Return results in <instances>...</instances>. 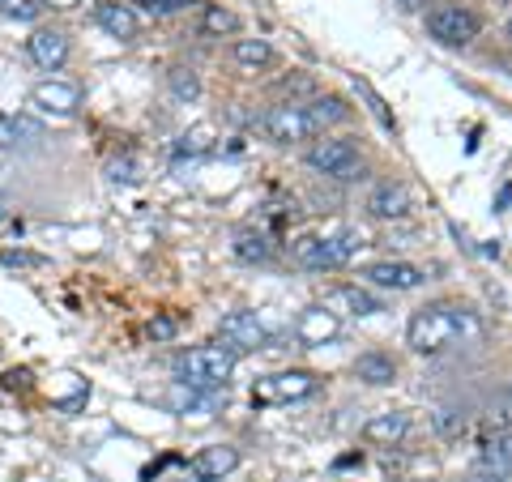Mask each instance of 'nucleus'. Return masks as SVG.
<instances>
[{
  "mask_svg": "<svg viewBox=\"0 0 512 482\" xmlns=\"http://www.w3.org/2000/svg\"><path fill=\"white\" fill-rule=\"evenodd\" d=\"M508 39H512V22H508Z\"/></svg>",
  "mask_w": 512,
  "mask_h": 482,
  "instance_id": "c9c22d12",
  "label": "nucleus"
},
{
  "mask_svg": "<svg viewBox=\"0 0 512 482\" xmlns=\"http://www.w3.org/2000/svg\"><path fill=\"white\" fill-rule=\"evenodd\" d=\"M231 372H235V355L227 346H197L180 359V384H188V389H197V393L227 389Z\"/></svg>",
  "mask_w": 512,
  "mask_h": 482,
  "instance_id": "f03ea898",
  "label": "nucleus"
},
{
  "mask_svg": "<svg viewBox=\"0 0 512 482\" xmlns=\"http://www.w3.org/2000/svg\"><path fill=\"white\" fill-rule=\"evenodd\" d=\"M478 333H483V325H478L470 308H461V303H427V308L410 316L406 342L414 355H444V350L466 346Z\"/></svg>",
  "mask_w": 512,
  "mask_h": 482,
  "instance_id": "f257e3e1",
  "label": "nucleus"
},
{
  "mask_svg": "<svg viewBox=\"0 0 512 482\" xmlns=\"http://www.w3.org/2000/svg\"><path fill=\"white\" fill-rule=\"evenodd\" d=\"M291 256L303 269H329L325 265V235H299L291 244Z\"/></svg>",
  "mask_w": 512,
  "mask_h": 482,
  "instance_id": "b1692460",
  "label": "nucleus"
},
{
  "mask_svg": "<svg viewBox=\"0 0 512 482\" xmlns=\"http://www.w3.org/2000/svg\"><path fill=\"white\" fill-rule=\"evenodd\" d=\"M256 128H261L269 141H278V146H295V141L316 137L308 111H303L299 103H278V107L261 111V116H256Z\"/></svg>",
  "mask_w": 512,
  "mask_h": 482,
  "instance_id": "39448f33",
  "label": "nucleus"
},
{
  "mask_svg": "<svg viewBox=\"0 0 512 482\" xmlns=\"http://www.w3.org/2000/svg\"><path fill=\"white\" fill-rule=\"evenodd\" d=\"M303 111H308V120H312L316 133H325L329 124H342V120L350 116V107L338 99V94H320V99H312Z\"/></svg>",
  "mask_w": 512,
  "mask_h": 482,
  "instance_id": "5701e85b",
  "label": "nucleus"
},
{
  "mask_svg": "<svg viewBox=\"0 0 512 482\" xmlns=\"http://www.w3.org/2000/svg\"><path fill=\"white\" fill-rule=\"evenodd\" d=\"M363 278L372 286H380V291H414V286H423L427 273L410 261H376V265L363 269Z\"/></svg>",
  "mask_w": 512,
  "mask_h": 482,
  "instance_id": "9b49d317",
  "label": "nucleus"
},
{
  "mask_svg": "<svg viewBox=\"0 0 512 482\" xmlns=\"http://www.w3.org/2000/svg\"><path fill=\"white\" fill-rule=\"evenodd\" d=\"M167 82H171V94H175V99H184V103H192V99L201 94V82H197V73H192V69H171Z\"/></svg>",
  "mask_w": 512,
  "mask_h": 482,
  "instance_id": "a878e982",
  "label": "nucleus"
},
{
  "mask_svg": "<svg viewBox=\"0 0 512 482\" xmlns=\"http://www.w3.org/2000/svg\"><path fill=\"white\" fill-rule=\"evenodd\" d=\"M30 107H39L43 116H56V120H69L77 107H82V90H77L73 82H39L35 90H30Z\"/></svg>",
  "mask_w": 512,
  "mask_h": 482,
  "instance_id": "6e6552de",
  "label": "nucleus"
},
{
  "mask_svg": "<svg viewBox=\"0 0 512 482\" xmlns=\"http://www.w3.org/2000/svg\"><path fill=\"white\" fill-rule=\"evenodd\" d=\"M338 333H342V320H338V312H329V308H308V312H299V320H295V342L308 346V350L333 342Z\"/></svg>",
  "mask_w": 512,
  "mask_h": 482,
  "instance_id": "9d476101",
  "label": "nucleus"
},
{
  "mask_svg": "<svg viewBox=\"0 0 512 482\" xmlns=\"http://www.w3.org/2000/svg\"><path fill=\"white\" fill-rule=\"evenodd\" d=\"M235 256H239V261H248V265H261V261H269V256H274V244H269L265 231L239 227V231H235Z\"/></svg>",
  "mask_w": 512,
  "mask_h": 482,
  "instance_id": "4be33fe9",
  "label": "nucleus"
},
{
  "mask_svg": "<svg viewBox=\"0 0 512 482\" xmlns=\"http://www.w3.org/2000/svg\"><path fill=\"white\" fill-rule=\"evenodd\" d=\"M355 90H359V99L367 103V111H372V116H376L384 128H393V116H389V107H384L380 94H376L372 86H367V82H359V77H355Z\"/></svg>",
  "mask_w": 512,
  "mask_h": 482,
  "instance_id": "c85d7f7f",
  "label": "nucleus"
},
{
  "mask_svg": "<svg viewBox=\"0 0 512 482\" xmlns=\"http://www.w3.org/2000/svg\"><path fill=\"white\" fill-rule=\"evenodd\" d=\"M367 214L380 222H397L410 214V192L402 184H376L372 197H367Z\"/></svg>",
  "mask_w": 512,
  "mask_h": 482,
  "instance_id": "2eb2a0df",
  "label": "nucleus"
},
{
  "mask_svg": "<svg viewBox=\"0 0 512 482\" xmlns=\"http://www.w3.org/2000/svg\"><path fill=\"white\" fill-rule=\"evenodd\" d=\"M355 376L363 384H376V389H384V384L397 380V363L384 355V350H367V355L355 359Z\"/></svg>",
  "mask_w": 512,
  "mask_h": 482,
  "instance_id": "aec40b11",
  "label": "nucleus"
},
{
  "mask_svg": "<svg viewBox=\"0 0 512 482\" xmlns=\"http://www.w3.org/2000/svg\"><path fill=\"white\" fill-rule=\"evenodd\" d=\"M427 30L431 39H440L444 47H466L478 39V30H483V22H478V13L470 5H436L427 13Z\"/></svg>",
  "mask_w": 512,
  "mask_h": 482,
  "instance_id": "20e7f679",
  "label": "nucleus"
},
{
  "mask_svg": "<svg viewBox=\"0 0 512 482\" xmlns=\"http://www.w3.org/2000/svg\"><path fill=\"white\" fill-rule=\"evenodd\" d=\"M308 167L320 171V175H329V180H359L363 175V158H359V146L355 141H346V137H325V141H316V146L308 150Z\"/></svg>",
  "mask_w": 512,
  "mask_h": 482,
  "instance_id": "7ed1b4c3",
  "label": "nucleus"
},
{
  "mask_svg": "<svg viewBox=\"0 0 512 482\" xmlns=\"http://www.w3.org/2000/svg\"><path fill=\"white\" fill-rule=\"evenodd\" d=\"M363 248V235L355 227H342L338 235H325V265L342 269L346 261H355V252Z\"/></svg>",
  "mask_w": 512,
  "mask_h": 482,
  "instance_id": "412c9836",
  "label": "nucleus"
},
{
  "mask_svg": "<svg viewBox=\"0 0 512 482\" xmlns=\"http://www.w3.org/2000/svg\"><path fill=\"white\" fill-rule=\"evenodd\" d=\"M325 308L329 312H346V316H376V312H384V299L372 295L367 286H338V291L329 295Z\"/></svg>",
  "mask_w": 512,
  "mask_h": 482,
  "instance_id": "dca6fc26",
  "label": "nucleus"
},
{
  "mask_svg": "<svg viewBox=\"0 0 512 482\" xmlns=\"http://www.w3.org/2000/svg\"><path fill=\"white\" fill-rule=\"evenodd\" d=\"M128 5H141L146 13H175V9H184L188 0H128Z\"/></svg>",
  "mask_w": 512,
  "mask_h": 482,
  "instance_id": "2f4dec72",
  "label": "nucleus"
},
{
  "mask_svg": "<svg viewBox=\"0 0 512 482\" xmlns=\"http://www.w3.org/2000/svg\"><path fill=\"white\" fill-rule=\"evenodd\" d=\"M320 389V380L312 372H274L261 376L252 384V401L256 406H282V401H303Z\"/></svg>",
  "mask_w": 512,
  "mask_h": 482,
  "instance_id": "0eeeda50",
  "label": "nucleus"
},
{
  "mask_svg": "<svg viewBox=\"0 0 512 482\" xmlns=\"http://www.w3.org/2000/svg\"><path fill=\"white\" fill-rule=\"evenodd\" d=\"M0 265H5V269H43L47 256L26 252V248H5V252H0Z\"/></svg>",
  "mask_w": 512,
  "mask_h": 482,
  "instance_id": "cd10ccee",
  "label": "nucleus"
},
{
  "mask_svg": "<svg viewBox=\"0 0 512 482\" xmlns=\"http://www.w3.org/2000/svg\"><path fill=\"white\" fill-rule=\"evenodd\" d=\"M478 470L487 478H508L512 474V431H500V436H487L483 448H478Z\"/></svg>",
  "mask_w": 512,
  "mask_h": 482,
  "instance_id": "f3484780",
  "label": "nucleus"
},
{
  "mask_svg": "<svg viewBox=\"0 0 512 482\" xmlns=\"http://www.w3.org/2000/svg\"><path fill=\"white\" fill-rule=\"evenodd\" d=\"M43 141V120L26 116V111H0V150L13 146H35Z\"/></svg>",
  "mask_w": 512,
  "mask_h": 482,
  "instance_id": "ddd939ff",
  "label": "nucleus"
},
{
  "mask_svg": "<svg viewBox=\"0 0 512 482\" xmlns=\"http://www.w3.org/2000/svg\"><path fill=\"white\" fill-rule=\"evenodd\" d=\"M107 175H111L116 184H137V163H133V158H111Z\"/></svg>",
  "mask_w": 512,
  "mask_h": 482,
  "instance_id": "c756f323",
  "label": "nucleus"
},
{
  "mask_svg": "<svg viewBox=\"0 0 512 482\" xmlns=\"http://www.w3.org/2000/svg\"><path fill=\"white\" fill-rule=\"evenodd\" d=\"M235 470H239V448H231V444H210L188 461V474L197 482H222Z\"/></svg>",
  "mask_w": 512,
  "mask_h": 482,
  "instance_id": "1a4fd4ad",
  "label": "nucleus"
},
{
  "mask_svg": "<svg viewBox=\"0 0 512 482\" xmlns=\"http://www.w3.org/2000/svg\"><path fill=\"white\" fill-rule=\"evenodd\" d=\"M231 56L239 69H269V64H278V52H274V43L269 39H235L231 43Z\"/></svg>",
  "mask_w": 512,
  "mask_h": 482,
  "instance_id": "6ab92c4d",
  "label": "nucleus"
},
{
  "mask_svg": "<svg viewBox=\"0 0 512 482\" xmlns=\"http://www.w3.org/2000/svg\"><path fill=\"white\" fill-rule=\"evenodd\" d=\"M406 431H410V419L402 410H384V414H372V419L363 423V440L367 444H402L406 440Z\"/></svg>",
  "mask_w": 512,
  "mask_h": 482,
  "instance_id": "a211bd4d",
  "label": "nucleus"
},
{
  "mask_svg": "<svg viewBox=\"0 0 512 482\" xmlns=\"http://www.w3.org/2000/svg\"><path fill=\"white\" fill-rule=\"evenodd\" d=\"M201 30L205 35H235L239 30V18L231 9H222V5H205V13H201Z\"/></svg>",
  "mask_w": 512,
  "mask_h": 482,
  "instance_id": "393cba45",
  "label": "nucleus"
},
{
  "mask_svg": "<svg viewBox=\"0 0 512 482\" xmlns=\"http://www.w3.org/2000/svg\"><path fill=\"white\" fill-rule=\"evenodd\" d=\"M436 427L444 431V436H457V431H466V414H461V410H440Z\"/></svg>",
  "mask_w": 512,
  "mask_h": 482,
  "instance_id": "7c9ffc66",
  "label": "nucleus"
},
{
  "mask_svg": "<svg viewBox=\"0 0 512 482\" xmlns=\"http://www.w3.org/2000/svg\"><path fill=\"white\" fill-rule=\"evenodd\" d=\"M26 52L43 73H56V69H64V60H69V35H64V30H35V35L26 39Z\"/></svg>",
  "mask_w": 512,
  "mask_h": 482,
  "instance_id": "f8f14e48",
  "label": "nucleus"
},
{
  "mask_svg": "<svg viewBox=\"0 0 512 482\" xmlns=\"http://www.w3.org/2000/svg\"><path fill=\"white\" fill-rule=\"evenodd\" d=\"M180 154H197V150H205V128H197L192 137H180V146H175Z\"/></svg>",
  "mask_w": 512,
  "mask_h": 482,
  "instance_id": "72a5a7b5",
  "label": "nucleus"
},
{
  "mask_svg": "<svg viewBox=\"0 0 512 482\" xmlns=\"http://www.w3.org/2000/svg\"><path fill=\"white\" fill-rule=\"evenodd\" d=\"M150 337H154V342H171V337H175V320L171 316H154L150 320Z\"/></svg>",
  "mask_w": 512,
  "mask_h": 482,
  "instance_id": "473e14b6",
  "label": "nucleus"
},
{
  "mask_svg": "<svg viewBox=\"0 0 512 482\" xmlns=\"http://www.w3.org/2000/svg\"><path fill=\"white\" fill-rule=\"evenodd\" d=\"M43 5L39 0H0V18H13V22H39Z\"/></svg>",
  "mask_w": 512,
  "mask_h": 482,
  "instance_id": "bb28decb",
  "label": "nucleus"
},
{
  "mask_svg": "<svg viewBox=\"0 0 512 482\" xmlns=\"http://www.w3.org/2000/svg\"><path fill=\"white\" fill-rule=\"evenodd\" d=\"M30 384V372H9L5 376V389H26Z\"/></svg>",
  "mask_w": 512,
  "mask_h": 482,
  "instance_id": "f704fd0d",
  "label": "nucleus"
},
{
  "mask_svg": "<svg viewBox=\"0 0 512 482\" xmlns=\"http://www.w3.org/2000/svg\"><path fill=\"white\" fill-rule=\"evenodd\" d=\"M218 337H222V346H227L231 355H252V350H265L274 333H269L261 312H231V316H222Z\"/></svg>",
  "mask_w": 512,
  "mask_h": 482,
  "instance_id": "423d86ee",
  "label": "nucleus"
},
{
  "mask_svg": "<svg viewBox=\"0 0 512 482\" xmlns=\"http://www.w3.org/2000/svg\"><path fill=\"white\" fill-rule=\"evenodd\" d=\"M94 22H99L111 39H137V30H141V18L133 13V5H120V0H103L99 9H94Z\"/></svg>",
  "mask_w": 512,
  "mask_h": 482,
  "instance_id": "4468645a",
  "label": "nucleus"
}]
</instances>
